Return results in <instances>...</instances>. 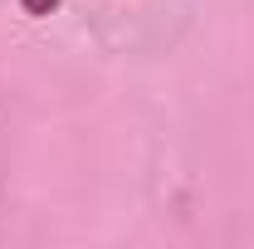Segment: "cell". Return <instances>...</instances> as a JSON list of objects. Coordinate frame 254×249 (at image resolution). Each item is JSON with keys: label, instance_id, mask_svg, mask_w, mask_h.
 Wrapping results in <instances>:
<instances>
[{"label": "cell", "instance_id": "1", "mask_svg": "<svg viewBox=\"0 0 254 249\" xmlns=\"http://www.w3.org/2000/svg\"><path fill=\"white\" fill-rule=\"evenodd\" d=\"M20 10L34 15V20H44V15H54V10H59V0H20Z\"/></svg>", "mask_w": 254, "mask_h": 249}]
</instances>
